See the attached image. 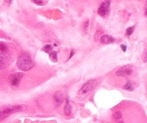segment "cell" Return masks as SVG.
Wrapping results in <instances>:
<instances>
[{
  "label": "cell",
  "instance_id": "16",
  "mask_svg": "<svg viewBox=\"0 0 147 123\" xmlns=\"http://www.w3.org/2000/svg\"><path fill=\"white\" fill-rule=\"evenodd\" d=\"M114 118H116V120H119V118H121V113L120 112H116V114L114 115Z\"/></svg>",
  "mask_w": 147,
  "mask_h": 123
},
{
  "label": "cell",
  "instance_id": "14",
  "mask_svg": "<svg viewBox=\"0 0 147 123\" xmlns=\"http://www.w3.org/2000/svg\"><path fill=\"white\" fill-rule=\"evenodd\" d=\"M42 50H43V51H45V53H50V50H52V46H50V45L47 44V45H45V46H44V47L42 48Z\"/></svg>",
  "mask_w": 147,
  "mask_h": 123
},
{
  "label": "cell",
  "instance_id": "18",
  "mask_svg": "<svg viewBox=\"0 0 147 123\" xmlns=\"http://www.w3.org/2000/svg\"><path fill=\"white\" fill-rule=\"evenodd\" d=\"M75 54V53H74V51H71V53H70V58H71L72 57H73V55Z\"/></svg>",
  "mask_w": 147,
  "mask_h": 123
},
{
  "label": "cell",
  "instance_id": "12",
  "mask_svg": "<svg viewBox=\"0 0 147 123\" xmlns=\"http://www.w3.org/2000/svg\"><path fill=\"white\" fill-rule=\"evenodd\" d=\"M50 60L53 62H57V51H52L49 53Z\"/></svg>",
  "mask_w": 147,
  "mask_h": 123
},
{
  "label": "cell",
  "instance_id": "11",
  "mask_svg": "<svg viewBox=\"0 0 147 123\" xmlns=\"http://www.w3.org/2000/svg\"><path fill=\"white\" fill-rule=\"evenodd\" d=\"M134 84L132 82H131V81L128 82L127 83H126V84H125L124 86H123V89H126V90L127 91H130V92L133 91L134 89Z\"/></svg>",
  "mask_w": 147,
  "mask_h": 123
},
{
  "label": "cell",
  "instance_id": "7",
  "mask_svg": "<svg viewBox=\"0 0 147 123\" xmlns=\"http://www.w3.org/2000/svg\"><path fill=\"white\" fill-rule=\"evenodd\" d=\"M96 86V82L95 80H90L86 82L80 90V94H87L90 92H91Z\"/></svg>",
  "mask_w": 147,
  "mask_h": 123
},
{
  "label": "cell",
  "instance_id": "19",
  "mask_svg": "<svg viewBox=\"0 0 147 123\" xmlns=\"http://www.w3.org/2000/svg\"><path fill=\"white\" fill-rule=\"evenodd\" d=\"M7 3H11V0H4Z\"/></svg>",
  "mask_w": 147,
  "mask_h": 123
},
{
  "label": "cell",
  "instance_id": "10",
  "mask_svg": "<svg viewBox=\"0 0 147 123\" xmlns=\"http://www.w3.org/2000/svg\"><path fill=\"white\" fill-rule=\"evenodd\" d=\"M64 112L66 115H70V112H71V107H70V105L69 104L68 99H66L65 105L64 107Z\"/></svg>",
  "mask_w": 147,
  "mask_h": 123
},
{
  "label": "cell",
  "instance_id": "3",
  "mask_svg": "<svg viewBox=\"0 0 147 123\" xmlns=\"http://www.w3.org/2000/svg\"><path fill=\"white\" fill-rule=\"evenodd\" d=\"M8 53V47L6 44L0 43V69H4L6 66L5 55Z\"/></svg>",
  "mask_w": 147,
  "mask_h": 123
},
{
  "label": "cell",
  "instance_id": "6",
  "mask_svg": "<svg viewBox=\"0 0 147 123\" xmlns=\"http://www.w3.org/2000/svg\"><path fill=\"white\" fill-rule=\"evenodd\" d=\"M133 72V67L130 65L124 66L121 67L119 70L116 71V75L118 76H123V77H126V76H130Z\"/></svg>",
  "mask_w": 147,
  "mask_h": 123
},
{
  "label": "cell",
  "instance_id": "5",
  "mask_svg": "<svg viewBox=\"0 0 147 123\" xmlns=\"http://www.w3.org/2000/svg\"><path fill=\"white\" fill-rule=\"evenodd\" d=\"M110 5L111 0H105L99 7L98 10V14L101 17L107 15L109 12V10H110Z\"/></svg>",
  "mask_w": 147,
  "mask_h": 123
},
{
  "label": "cell",
  "instance_id": "9",
  "mask_svg": "<svg viewBox=\"0 0 147 123\" xmlns=\"http://www.w3.org/2000/svg\"><path fill=\"white\" fill-rule=\"evenodd\" d=\"M115 41H116V39L112 37L111 35H104L100 39V43L103 45L111 44V43H114Z\"/></svg>",
  "mask_w": 147,
  "mask_h": 123
},
{
  "label": "cell",
  "instance_id": "1",
  "mask_svg": "<svg viewBox=\"0 0 147 123\" xmlns=\"http://www.w3.org/2000/svg\"><path fill=\"white\" fill-rule=\"evenodd\" d=\"M17 65L19 69L25 71L30 70L34 66V63L28 54L24 53L19 57Z\"/></svg>",
  "mask_w": 147,
  "mask_h": 123
},
{
  "label": "cell",
  "instance_id": "4",
  "mask_svg": "<svg viewBox=\"0 0 147 123\" xmlns=\"http://www.w3.org/2000/svg\"><path fill=\"white\" fill-rule=\"evenodd\" d=\"M23 76H24V74L22 73H20V72L11 74L9 78V82L10 85L13 87L18 86L20 83V81L22 79Z\"/></svg>",
  "mask_w": 147,
  "mask_h": 123
},
{
  "label": "cell",
  "instance_id": "13",
  "mask_svg": "<svg viewBox=\"0 0 147 123\" xmlns=\"http://www.w3.org/2000/svg\"><path fill=\"white\" fill-rule=\"evenodd\" d=\"M32 2H34V4H36L37 5L39 6H43L45 4H47V1H45V0H32Z\"/></svg>",
  "mask_w": 147,
  "mask_h": 123
},
{
  "label": "cell",
  "instance_id": "21",
  "mask_svg": "<svg viewBox=\"0 0 147 123\" xmlns=\"http://www.w3.org/2000/svg\"><path fill=\"white\" fill-rule=\"evenodd\" d=\"M146 58H147V54H146Z\"/></svg>",
  "mask_w": 147,
  "mask_h": 123
},
{
  "label": "cell",
  "instance_id": "8",
  "mask_svg": "<svg viewBox=\"0 0 147 123\" xmlns=\"http://www.w3.org/2000/svg\"><path fill=\"white\" fill-rule=\"evenodd\" d=\"M53 100H54V103L55 105V106H59L60 105V104H62V102L64 100V96H63V94L61 92H57L54 94L53 96Z\"/></svg>",
  "mask_w": 147,
  "mask_h": 123
},
{
  "label": "cell",
  "instance_id": "17",
  "mask_svg": "<svg viewBox=\"0 0 147 123\" xmlns=\"http://www.w3.org/2000/svg\"><path fill=\"white\" fill-rule=\"evenodd\" d=\"M121 48L122 50H123V52L126 51V49H127V47H126V46H125V45H121Z\"/></svg>",
  "mask_w": 147,
  "mask_h": 123
},
{
  "label": "cell",
  "instance_id": "2",
  "mask_svg": "<svg viewBox=\"0 0 147 123\" xmlns=\"http://www.w3.org/2000/svg\"><path fill=\"white\" fill-rule=\"evenodd\" d=\"M26 106L24 105H17V106H11L9 107L4 108L0 111V120L7 118L9 115L16 112H20L24 111L26 109Z\"/></svg>",
  "mask_w": 147,
  "mask_h": 123
},
{
  "label": "cell",
  "instance_id": "15",
  "mask_svg": "<svg viewBox=\"0 0 147 123\" xmlns=\"http://www.w3.org/2000/svg\"><path fill=\"white\" fill-rule=\"evenodd\" d=\"M134 28L135 27L134 26H132V27H129L126 29V35L128 36H130L133 34L134 31Z\"/></svg>",
  "mask_w": 147,
  "mask_h": 123
},
{
  "label": "cell",
  "instance_id": "20",
  "mask_svg": "<svg viewBox=\"0 0 147 123\" xmlns=\"http://www.w3.org/2000/svg\"><path fill=\"white\" fill-rule=\"evenodd\" d=\"M146 14L147 15V7H146Z\"/></svg>",
  "mask_w": 147,
  "mask_h": 123
}]
</instances>
